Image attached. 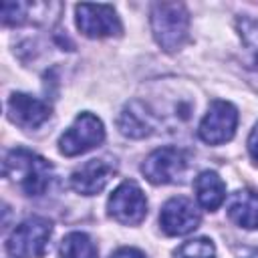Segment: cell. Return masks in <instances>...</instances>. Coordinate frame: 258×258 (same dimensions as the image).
<instances>
[{
  "label": "cell",
  "instance_id": "obj_1",
  "mask_svg": "<svg viewBox=\"0 0 258 258\" xmlns=\"http://www.w3.org/2000/svg\"><path fill=\"white\" fill-rule=\"evenodd\" d=\"M4 177L12 179L26 196H42L52 179V165L38 153L16 147L4 157Z\"/></svg>",
  "mask_w": 258,
  "mask_h": 258
},
{
  "label": "cell",
  "instance_id": "obj_2",
  "mask_svg": "<svg viewBox=\"0 0 258 258\" xmlns=\"http://www.w3.org/2000/svg\"><path fill=\"white\" fill-rule=\"evenodd\" d=\"M153 38L165 52H175L187 40L189 12L179 2H157L151 6Z\"/></svg>",
  "mask_w": 258,
  "mask_h": 258
},
{
  "label": "cell",
  "instance_id": "obj_3",
  "mask_svg": "<svg viewBox=\"0 0 258 258\" xmlns=\"http://www.w3.org/2000/svg\"><path fill=\"white\" fill-rule=\"evenodd\" d=\"M52 236V224L46 218L32 216L20 222L6 240V252L14 258H42L48 240Z\"/></svg>",
  "mask_w": 258,
  "mask_h": 258
},
{
  "label": "cell",
  "instance_id": "obj_4",
  "mask_svg": "<svg viewBox=\"0 0 258 258\" xmlns=\"http://www.w3.org/2000/svg\"><path fill=\"white\" fill-rule=\"evenodd\" d=\"M105 139V127L101 119L89 111L79 113L73 125L58 137V151L67 157H75L91 151Z\"/></svg>",
  "mask_w": 258,
  "mask_h": 258
},
{
  "label": "cell",
  "instance_id": "obj_5",
  "mask_svg": "<svg viewBox=\"0 0 258 258\" xmlns=\"http://www.w3.org/2000/svg\"><path fill=\"white\" fill-rule=\"evenodd\" d=\"M107 212L113 220L123 226H137L147 216V200L143 189L133 181L127 179L119 183L107 202Z\"/></svg>",
  "mask_w": 258,
  "mask_h": 258
},
{
  "label": "cell",
  "instance_id": "obj_6",
  "mask_svg": "<svg viewBox=\"0 0 258 258\" xmlns=\"http://www.w3.org/2000/svg\"><path fill=\"white\" fill-rule=\"evenodd\" d=\"M185 169H187V153L179 147H159L151 151L141 165V173L147 177V181L155 185L177 181Z\"/></svg>",
  "mask_w": 258,
  "mask_h": 258
},
{
  "label": "cell",
  "instance_id": "obj_7",
  "mask_svg": "<svg viewBox=\"0 0 258 258\" xmlns=\"http://www.w3.org/2000/svg\"><path fill=\"white\" fill-rule=\"evenodd\" d=\"M238 125V109L228 101H212L204 119L200 121L198 135L208 145H220L234 137Z\"/></svg>",
  "mask_w": 258,
  "mask_h": 258
},
{
  "label": "cell",
  "instance_id": "obj_8",
  "mask_svg": "<svg viewBox=\"0 0 258 258\" xmlns=\"http://www.w3.org/2000/svg\"><path fill=\"white\" fill-rule=\"evenodd\" d=\"M77 26L89 38H105L121 34V20L111 4H79Z\"/></svg>",
  "mask_w": 258,
  "mask_h": 258
},
{
  "label": "cell",
  "instance_id": "obj_9",
  "mask_svg": "<svg viewBox=\"0 0 258 258\" xmlns=\"http://www.w3.org/2000/svg\"><path fill=\"white\" fill-rule=\"evenodd\" d=\"M200 222H202V214L198 206L185 196H175L167 200L159 214V226L167 236L189 234L200 226Z\"/></svg>",
  "mask_w": 258,
  "mask_h": 258
},
{
  "label": "cell",
  "instance_id": "obj_10",
  "mask_svg": "<svg viewBox=\"0 0 258 258\" xmlns=\"http://www.w3.org/2000/svg\"><path fill=\"white\" fill-rule=\"evenodd\" d=\"M117 173V163L113 157H95L77 167L71 173V187L83 196H95L105 189L111 177Z\"/></svg>",
  "mask_w": 258,
  "mask_h": 258
},
{
  "label": "cell",
  "instance_id": "obj_11",
  "mask_svg": "<svg viewBox=\"0 0 258 258\" xmlns=\"http://www.w3.org/2000/svg\"><path fill=\"white\" fill-rule=\"evenodd\" d=\"M50 117L48 103L26 95V93H12L8 99V119L22 127V129H36Z\"/></svg>",
  "mask_w": 258,
  "mask_h": 258
},
{
  "label": "cell",
  "instance_id": "obj_12",
  "mask_svg": "<svg viewBox=\"0 0 258 258\" xmlns=\"http://www.w3.org/2000/svg\"><path fill=\"white\" fill-rule=\"evenodd\" d=\"M155 125H157V119H155L151 107L141 99L129 101L117 119L119 131L131 139H143V137L151 135Z\"/></svg>",
  "mask_w": 258,
  "mask_h": 258
},
{
  "label": "cell",
  "instance_id": "obj_13",
  "mask_svg": "<svg viewBox=\"0 0 258 258\" xmlns=\"http://www.w3.org/2000/svg\"><path fill=\"white\" fill-rule=\"evenodd\" d=\"M56 2H4L2 24L20 26L26 22H48L50 10H60Z\"/></svg>",
  "mask_w": 258,
  "mask_h": 258
},
{
  "label": "cell",
  "instance_id": "obj_14",
  "mask_svg": "<svg viewBox=\"0 0 258 258\" xmlns=\"http://www.w3.org/2000/svg\"><path fill=\"white\" fill-rule=\"evenodd\" d=\"M228 218L246 230H258V194L238 189L228 198Z\"/></svg>",
  "mask_w": 258,
  "mask_h": 258
},
{
  "label": "cell",
  "instance_id": "obj_15",
  "mask_svg": "<svg viewBox=\"0 0 258 258\" xmlns=\"http://www.w3.org/2000/svg\"><path fill=\"white\" fill-rule=\"evenodd\" d=\"M194 189L198 204L210 212L218 210L226 200V183L216 171H202L194 181Z\"/></svg>",
  "mask_w": 258,
  "mask_h": 258
},
{
  "label": "cell",
  "instance_id": "obj_16",
  "mask_svg": "<svg viewBox=\"0 0 258 258\" xmlns=\"http://www.w3.org/2000/svg\"><path fill=\"white\" fill-rule=\"evenodd\" d=\"M97 246L85 232H71L60 240V258H97Z\"/></svg>",
  "mask_w": 258,
  "mask_h": 258
},
{
  "label": "cell",
  "instance_id": "obj_17",
  "mask_svg": "<svg viewBox=\"0 0 258 258\" xmlns=\"http://www.w3.org/2000/svg\"><path fill=\"white\" fill-rule=\"evenodd\" d=\"M173 258H216V246L208 238H194L183 242L173 252Z\"/></svg>",
  "mask_w": 258,
  "mask_h": 258
},
{
  "label": "cell",
  "instance_id": "obj_18",
  "mask_svg": "<svg viewBox=\"0 0 258 258\" xmlns=\"http://www.w3.org/2000/svg\"><path fill=\"white\" fill-rule=\"evenodd\" d=\"M109 258H147L141 250H137V248H131V246H123V248H119V250H115Z\"/></svg>",
  "mask_w": 258,
  "mask_h": 258
},
{
  "label": "cell",
  "instance_id": "obj_19",
  "mask_svg": "<svg viewBox=\"0 0 258 258\" xmlns=\"http://www.w3.org/2000/svg\"><path fill=\"white\" fill-rule=\"evenodd\" d=\"M248 151H250L252 159L258 163V123L254 125V129L248 135Z\"/></svg>",
  "mask_w": 258,
  "mask_h": 258
},
{
  "label": "cell",
  "instance_id": "obj_20",
  "mask_svg": "<svg viewBox=\"0 0 258 258\" xmlns=\"http://www.w3.org/2000/svg\"><path fill=\"white\" fill-rule=\"evenodd\" d=\"M248 81H250V85L258 91V54H256L254 62L250 64V69H248Z\"/></svg>",
  "mask_w": 258,
  "mask_h": 258
},
{
  "label": "cell",
  "instance_id": "obj_21",
  "mask_svg": "<svg viewBox=\"0 0 258 258\" xmlns=\"http://www.w3.org/2000/svg\"><path fill=\"white\" fill-rule=\"evenodd\" d=\"M252 258H254V256H252Z\"/></svg>",
  "mask_w": 258,
  "mask_h": 258
}]
</instances>
